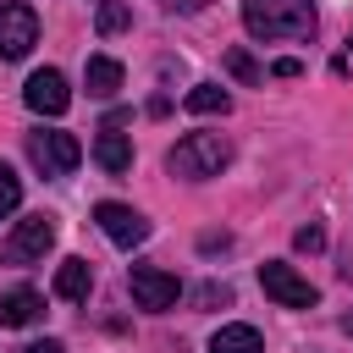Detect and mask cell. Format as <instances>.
Wrapping results in <instances>:
<instances>
[{"label":"cell","mask_w":353,"mask_h":353,"mask_svg":"<svg viewBox=\"0 0 353 353\" xmlns=\"http://www.w3.org/2000/svg\"><path fill=\"white\" fill-rule=\"evenodd\" d=\"M243 28L254 39H309L314 6L309 0H243Z\"/></svg>","instance_id":"obj_1"},{"label":"cell","mask_w":353,"mask_h":353,"mask_svg":"<svg viewBox=\"0 0 353 353\" xmlns=\"http://www.w3.org/2000/svg\"><path fill=\"white\" fill-rule=\"evenodd\" d=\"M226 160H232V143H226L221 132H188V138L165 154V165H171L176 176H188V182L221 176V171H226Z\"/></svg>","instance_id":"obj_2"},{"label":"cell","mask_w":353,"mask_h":353,"mask_svg":"<svg viewBox=\"0 0 353 353\" xmlns=\"http://www.w3.org/2000/svg\"><path fill=\"white\" fill-rule=\"evenodd\" d=\"M28 160H33L44 176H66V171H77L83 143H77L72 132H61V127H39V132H28Z\"/></svg>","instance_id":"obj_3"},{"label":"cell","mask_w":353,"mask_h":353,"mask_svg":"<svg viewBox=\"0 0 353 353\" xmlns=\"http://www.w3.org/2000/svg\"><path fill=\"white\" fill-rule=\"evenodd\" d=\"M50 243H55V221H50V215H28V221H17L11 237L0 243V259H6V265H39V259L50 254Z\"/></svg>","instance_id":"obj_4"},{"label":"cell","mask_w":353,"mask_h":353,"mask_svg":"<svg viewBox=\"0 0 353 353\" xmlns=\"http://www.w3.org/2000/svg\"><path fill=\"white\" fill-rule=\"evenodd\" d=\"M39 44V11L28 0H6L0 6V61H22Z\"/></svg>","instance_id":"obj_5"},{"label":"cell","mask_w":353,"mask_h":353,"mask_svg":"<svg viewBox=\"0 0 353 353\" xmlns=\"http://www.w3.org/2000/svg\"><path fill=\"white\" fill-rule=\"evenodd\" d=\"M259 287H265V298H276L281 309H314V303H320V292H314L292 265H281V259L259 265Z\"/></svg>","instance_id":"obj_6"},{"label":"cell","mask_w":353,"mask_h":353,"mask_svg":"<svg viewBox=\"0 0 353 353\" xmlns=\"http://www.w3.org/2000/svg\"><path fill=\"white\" fill-rule=\"evenodd\" d=\"M127 287H132V303L149 309V314H160V309H171V303L182 298L176 276H171V270H154V265H132V270H127Z\"/></svg>","instance_id":"obj_7"},{"label":"cell","mask_w":353,"mask_h":353,"mask_svg":"<svg viewBox=\"0 0 353 353\" xmlns=\"http://www.w3.org/2000/svg\"><path fill=\"white\" fill-rule=\"evenodd\" d=\"M94 221H99V232H105L116 248H138V243H149V221H143L132 204L105 199V204H94Z\"/></svg>","instance_id":"obj_8"},{"label":"cell","mask_w":353,"mask_h":353,"mask_svg":"<svg viewBox=\"0 0 353 353\" xmlns=\"http://www.w3.org/2000/svg\"><path fill=\"white\" fill-rule=\"evenodd\" d=\"M22 99H28V110H39V116H61V110L72 105V88H66V77H61L55 66H44V72L28 77Z\"/></svg>","instance_id":"obj_9"},{"label":"cell","mask_w":353,"mask_h":353,"mask_svg":"<svg viewBox=\"0 0 353 353\" xmlns=\"http://www.w3.org/2000/svg\"><path fill=\"white\" fill-rule=\"evenodd\" d=\"M94 165H99L105 176H127V171H132V138L116 132V127H99V138H94Z\"/></svg>","instance_id":"obj_10"},{"label":"cell","mask_w":353,"mask_h":353,"mask_svg":"<svg viewBox=\"0 0 353 353\" xmlns=\"http://www.w3.org/2000/svg\"><path fill=\"white\" fill-rule=\"evenodd\" d=\"M39 314H44V298H39L33 287H11V292H0V325H6V331L33 325Z\"/></svg>","instance_id":"obj_11"},{"label":"cell","mask_w":353,"mask_h":353,"mask_svg":"<svg viewBox=\"0 0 353 353\" xmlns=\"http://www.w3.org/2000/svg\"><path fill=\"white\" fill-rule=\"evenodd\" d=\"M88 292H94V265H88V259H61V270H55V298L83 303Z\"/></svg>","instance_id":"obj_12"},{"label":"cell","mask_w":353,"mask_h":353,"mask_svg":"<svg viewBox=\"0 0 353 353\" xmlns=\"http://www.w3.org/2000/svg\"><path fill=\"white\" fill-rule=\"evenodd\" d=\"M210 353H265V336H259L254 325L232 320V325H221V331L210 336Z\"/></svg>","instance_id":"obj_13"},{"label":"cell","mask_w":353,"mask_h":353,"mask_svg":"<svg viewBox=\"0 0 353 353\" xmlns=\"http://www.w3.org/2000/svg\"><path fill=\"white\" fill-rule=\"evenodd\" d=\"M83 83H88V94H94V99H110V94L121 88V61H110V55H88Z\"/></svg>","instance_id":"obj_14"},{"label":"cell","mask_w":353,"mask_h":353,"mask_svg":"<svg viewBox=\"0 0 353 353\" xmlns=\"http://www.w3.org/2000/svg\"><path fill=\"white\" fill-rule=\"evenodd\" d=\"M226 105H232V99H226V88H215V83H193V88H188V110H193V116H226Z\"/></svg>","instance_id":"obj_15"},{"label":"cell","mask_w":353,"mask_h":353,"mask_svg":"<svg viewBox=\"0 0 353 353\" xmlns=\"http://www.w3.org/2000/svg\"><path fill=\"white\" fill-rule=\"evenodd\" d=\"M94 22H99V33L110 39V33H127V28H132V11H127L121 0H99V11H94Z\"/></svg>","instance_id":"obj_16"},{"label":"cell","mask_w":353,"mask_h":353,"mask_svg":"<svg viewBox=\"0 0 353 353\" xmlns=\"http://www.w3.org/2000/svg\"><path fill=\"white\" fill-rule=\"evenodd\" d=\"M17 204H22V176H17V171L0 160V221H6Z\"/></svg>","instance_id":"obj_17"},{"label":"cell","mask_w":353,"mask_h":353,"mask_svg":"<svg viewBox=\"0 0 353 353\" xmlns=\"http://www.w3.org/2000/svg\"><path fill=\"white\" fill-rule=\"evenodd\" d=\"M226 66H232V77H237V83H259V66H254V55H248V50H226Z\"/></svg>","instance_id":"obj_18"},{"label":"cell","mask_w":353,"mask_h":353,"mask_svg":"<svg viewBox=\"0 0 353 353\" xmlns=\"http://www.w3.org/2000/svg\"><path fill=\"white\" fill-rule=\"evenodd\" d=\"M292 243H298L303 254H314V248H325V232H320V226H298V232H292Z\"/></svg>","instance_id":"obj_19"},{"label":"cell","mask_w":353,"mask_h":353,"mask_svg":"<svg viewBox=\"0 0 353 353\" xmlns=\"http://www.w3.org/2000/svg\"><path fill=\"white\" fill-rule=\"evenodd\" d=\"M199 303H232V292H226V287H204V292H199Z\"/></svg>","instance_id":"obj_20"},{"label":"cell","mask_w":353,"mask_h":353,"mask_svg":"<svg viewBox=\"0 0 353 353\" xmlns=\"http://www.w3.org/2000/svg\"><path fill=\"white\" fill-rule=\"evenodd\" d=\"M270 72H276V77H298V72H303V66H298V61H292V55H287V61H276V66H270Z\"/></svg>","instance_id":"obj_21"},{"label":"cell","mask_w":353,"mask_h":353,"mask_svg":"<svg viewBox=\"0 0 353 353\" xmlns=\"http://www.w3.org/2000/svg\"><path fill=\"white\" fill-rule=\"evenodd\" d=\"M22 353H66V347H61V342H50V336H44V342H28V347H22Z\"/></svg>","instance_id":"obj_22"},{"label":"cell","mask_w":353,"mask_h":353,"mask_svg":"<svg viewBox=\"0 0 353 353\" xmlns=\"http://www.w3.org/2000/svg\"><path fill=\"white\" fill-rule=\"evenodd\" d=\"M199 6H204V0H182V11H199Z\"/></svg>","instance_id":"obj_23"},{"label":"cell","mask_w":353,"mask_h":353,"mask_svg":"<svg viewBox=\"0 0 353 353\" xmlns=\"http://www.w3.org/2000/svg\"><path fill=\"white\" fill-rule=\"evenodd\" d=\"M347 44H353V39H347Z\"/></svg>","instance_id":"obj_24"}]
</instances>
